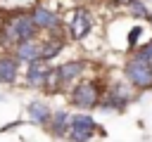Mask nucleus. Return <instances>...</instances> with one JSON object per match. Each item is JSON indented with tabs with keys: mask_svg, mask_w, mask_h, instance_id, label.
<instances>
[{
	"mask_svg": "<svg viewBox=\"0 0 152 142\" xmlns=\"http://www.w3.org/2000/svg\"><path fill=\"white\" fill-rule=\"evenodd\" d=\"M40 31L33 24L31 9H12L5 12L0 24V52H12L19 43L28 38H38Z\"/></svg>",
	"mask_w": 152,
	"mask_h": 142,
	"instance_id": "nucleus-1",
	"label": "nucleus"
},
{
	"mask_svg": "<svg viewBox=\"0 0 152 142\" xmlns=\"http://www.w3.org/2000/svg\"><path fill=\"white\" fill-rule=\"evenodd\" d=\"M104 92V83L100 78H81L69 88V104L76 106L78 111H93L100 106Z\"/></svg>",
	"mask_w": 152,
	"mask_h": 142,
	"instance_id": "nucleus-2",
	"label": "nucleus"
},
{
	"mask_svg": "<svg viewBox=\"0 0 152 142\" xmlns=\"http://www.w3.org/2000/svg\"><path fill=\"white\" fill-rule=\"evenodd\" d=\"M135 88L128 80H112L104 85L102 99H100V111H126V106L135 99Z\"/></svg>",
	"mask_w": 152,
	"mask_h": 142,
	"instance_id": "nucleus-3",
	"label": "nucleus"
},
{
	"mask_svg": "<svg viewBox=\"0 0 152 142\" xmlns=\"http://www.w3.org/2000/svg\"><path fill=\"white\" fill-rule=\"evenodd\" d=\"M124 78L135 88V92H147L152 90V62L138 57L135 52L128 54L124 62Z\"/></svg>",
	"mask_w": 152,
	"mask_h": 142,
	"instance_id": "nucleus-4",
	"label": "nucleus"
},
{
	"mask_svg": "<svg viewBox=\"0 0 152 142\" xmlns=\"http://www.w3.org/2000/svg\"><path fill=\"white\" fill-rule=\"evenodd\" d=\"M95 135H107V130L95 121L90 111H76L71 114V128L66 133V142H90Z\"/></svg>",
	"mask_w": 152,
	"mask_h": 142,
	"instance_id": "nucleus-5",
	"label": "nucleus"
},
{
	"mask_svg": "<svg viewBox=\"0 0 152 142\" xmlns=\"http://www.w3.org/2000/svg\"><path fill=\"white\" fill-rule=\"evenodd\" d=\"M93 26H95V21H93L90 9H88L86 5H76L74 12H71V17H69L66 24H64V33H69L71 40L81 43V40H86V38L90 36Z\"/></svg>",
	"mask_w": 152,
	"mask_h": 142,
	"instance_id": "nucleus-6",
	"label": "nucleus"
},
{
	"mask_svg": "<svg viewBox=\"0 0 152 142\" xmlns=\"http://www.w3.org/2000/svg\"><path fill=\"white\" fill-rule=\"evenodd\" d=\"M28 9H31L33 24L38 26V31H40V33H45V36L64 33V21H62V17H59L52 7L43 5V2H36V5H31Z\"/></svg>",
	"mask_w": 152,
	"mask_h": 142,
	"instance_id": "nucleus-7",
	"label": "nucleus"
},
{
	"mask_svg": "<svg viewBox=\"0 0 152 142\" xmlns=\"http://www.w3.org/2000/svg\"><path fill=\"white\" fill-rule=\"evenodd\" d=\"M50 69H52V64H50V62H45V59H38V62H31V64H26L24 85H26L28 90H40V92H43Z\"/></svg>",
	"mask_w": 152,
	"mask_h": 142,
	"instance_id": "nucleus-8",
	"label": "nucleus"
},
{
	"mask_svg": "<svg viewBox=\"0 0 152 142\" xmlns=\"http://www.w3.org/2000/svg\"><path fill=\"white\" fill-rule=\"evenodd\" d=\"M12 54L19 59V64H31V62H38V59H43V36H38V38H28V40H24V43H19L14 50H12Z\"/></svg>",
	"mask_w": 152,
	"mask_h": 142,
	"instance_id": "nucleus-9",
	"label": "nucleus"
},
{
	"mask_svg": "<svg viewBox=\"0 0 152 142\" xmlns=\"http://www.w3.org/2000/svg\"><path fill=\"white\" fill-rule=\"evenodd\" d=\"M57 71H59L62 85H64V90H66V88H71L74 83H78V80L86 76L88 62H83V59H69V62H64V64H57Z\"/></svg>",
	"mask_w": 152,
	"mask_h": 142,
	"instance_id": "nucleus-10",
	"label": "nucleus"
},
{
	"mask_svg": "<svg viewBox=\"0 0 152 142\" xmlns=\"http://www.w3.org/2000/svg\"><path fill=\"white\" fill-rule=\"evenodd\" d=\"M71 128V114L66 109H52V118L50 123L45 125L48 135L55 137V140H66V133Z\"/></svg>",
	"mask_w": 152,
	"mask_h": 142,
	"instance_id": "nucleus-11",
	"label": "nucleus"
},
{
	"mask_svg": "<svg viewBox=\"0 0 152 142\" xmlns=\"http://www.w3.org/2000/svg\"><path fill=\"white\" fill-rule=\"evenodd\" d=\"M50 118H52V109H50V104L45 99H31L26 104V121L28 123L45 128L50 123Z\"/></svg>",
	"mask_w": 152,
	"mask_h": 142,
	"instance_id": "nucleus-12",
	"label": "nucleus"
},
{
	"mask_svg": "<svg viewBox=\"0 0 152 142\" xmlns=\"http://www.w3.org/2000/svg\"><path fill=\"white\" fill-rule=\"evenodd\" d=\"M19 59L12 52H0V85H14L19 78Z\"/></svg>",
	"mask_w": 152,
	"mask_h": 142,
	"instance_id": "nucleus-13",
	"label": "nucleus"
},
{
	"mask_svg": "<svg viewBox=\"0 0 152 142\" xmlns=\"http://www.w3.org/2000/svg\"><path fill=\"white\" fill-rule=\"evenodd\" d=\"M66 45V33H57V36H43V59L52 62Z\"/></svg>",
	"mask_w": 152,
	"mask_h": 142,
	"instance_id": "nucleus-14",
	"label": "nucleus"
},
{
	"mask_svg": "<svg viewBox=\"0 0 152 142\" xmlns=\"http://www.w3.org/2000/svg\"><path fill=\"white\" fill-rule=\"evenodd\" d=\"M62 90H64V85H62L59 71H57V66H52V69H50V73H48V80H45L43 92H45V95H59Z\"/></svg>",
	"mask_w": 152,
	"mask_h": 142,
	"instance_id": "nucleus-15",
	"label": "nucleus"
},
{
	"mask_svg": "<svg viewBox=\"0 0 152 142\" xmlns=\"http://www.w3.org/2000/svg\"><path fill=\"white\" fill-rule=\"evenodd\" d=\"M128 12H131L133 17H138V19H145V21H147V17H150V9H147V5H145L142 0H131V2H128Z\"/></svg>",
	"mask_w": 152,
	"mask_h": 142,
	"instance_id": "nucleus-16",
	"label": "nucleus"
},
{
	"mask_svg": "<svg viewBox=\"0 0 152 142\" xmlns=\"http://www.w3.org/2000/svg\"><path fill=\"white\" fill-rule=\"evenodd\" d=\"M140 33H142V26L138 24V26H133L131 31H128V36H126V43H128V50L131 52H135L142 43H140Z\"/></svg>",
	"mask_w": 152,
	"mask_h": 142,
	"instance_id": "nucleus-17",
	"label": "nucleus"
},
{
	"mask_svg": "<svg viewBox=\"0 0 152 142\" xmlns=\"http://www.w3.org/2000/svg\"><path fill=\"white\" fill-rule=\"evenodd\" d=\"M135 54L142 57V59H147V62H152V40H147L145 45H140V47L135 50Z\"/></svg>",
	"mask_w": 152,
	"mask_h": 142,
	"instance_id": "nucleus-18",
	"label": "nucleus"
},
{
	"mask_svg": "<svg viewBox=\"0 0 152 142\" xmlns=\"http://www.w3.org/2000/svg\"><path fill=\"white\" fill-rule=\"evenodd\" d=\"M147 24H150V28H152V12H150V17H147Z\"/></svg>",
	"mask_w": 152,
	"mask_h": 142,
	"instance_id": "nucleus-19",
	"label": "nucleus"
},
{
	"mask_svg": "<svg viewBox=\"0 0 152 142\" xmlns=\"http://www.w3.org/2000/svg\"><path fill=\"white\" fill-rule=\"evenodd\" d=\"M2 17H5V12H0V24H2Z\"/></svg>",
	"mask_w": 152,
	"mask_h": 142,
	"instance_id": "nucleus-20",
	"label": "nucleus"
},
{
	"mask_svg": "<svg viewBox=\"0 0 152 142\" xmlns=\"http://www.w3.org/2000/svg\"><path fill=\"white\" fill-rule=\"evenodd\" d=\"M74 2H76V5H81V2H83V0H74Z\"/></svg>",
	"mask_w": 152,
	"mask_h": 142,
	"instance_id": "nucleus-21",
	"label": "nucleus"
}]
</instances>
